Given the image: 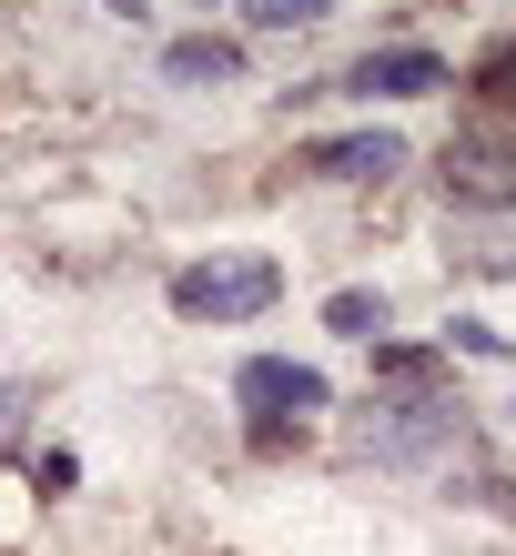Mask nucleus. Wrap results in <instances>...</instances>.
Listing matches in <instances>:
<instances>
[{
	"label": "nucleus",
	"instance_id": "obj_1",
	"mask_svg": "<svg viewBox=\"0 0 516 556\" xmlns=\"http://www.w3.org/2000/svg\"><path fill=\"white\" fill-rule=\"evenodd\" d=\"M284 293V274H274V253H213V264H183L173 274V314H192V324H243V314H264Z\"/></svg>",
	"mask_w": 516,
	"mask_h": 556
},
{
	"label": "nucleus",
	"instance_id": "obj_2",
	"mask_svg": "<svg viewBox=\"0 0 516 556\" xmlns=\"http://www.w3.org/2000/svg\"><path fill=\"white\" fill-rule=\"evenodd\" d=\"M445 192H456V203H506L516 213V112H487L476 132L445 142Z\"/></svg>",
	"mask_w": 516,
	"mask_h": 556
},
{
	"label": "nucleus",
	"instance_id": "obj_3",
	"mask_svg": "<svg viewBox=\"0 0 516 556\" xmlns=\"http://www.w3.org/2000/svg\"><path fill=\"white\" fill-rule=\"evenodd\" d=\"M234 395L253 405V415H325V375H314V365H294V354H253V365L234 375Z\"/></svg>",
	"mask_w": 516,
	"mask_h": 556
},
{
	"label": "nucleus",
	"instance_id": "obj_4",
	"mask_svg": "<svg viewBox=\"0 0 516 556\" xmlns=\"http://www.w3.org/2000/svg\"><path fill=\"white\" fill-rule=\"evenodd\" d=\"M344 91H365V102H375V91H385V102H415V91H445V61L436 51H365V61H354V72H344Z\"/></svg>",
	"mask_w": 516,
	"mask_h": 556
},
{
	"label": "nucleus",
	"instance_id": "obj_5",
	"mask_svg": "<svg viewBox=\"0 0 516 556\" xmlns=\"http://www.w3.org/2000/svg\"><path fill=\"white\" fill-rule=\"evenodd\" d=\"M304 173H325V182H385V173H405V142L395 132H344V142H314Z\"/></svg>",
	"mask_w": 516,
	"mask_h": 556
},
{
	"label": "nucleus",
	"instance_id": "obj_6",
	"mask_svg": "<svg viewBox=\"0 0 516 556\" xmlns=\"http://www.w3.org/2000/svg\"><path fill=\"white\" fill-rule=\"evenodd\" d=\"M445 435V405H375V425H365V445L385 455V466H405V455H426Z\"/></svg>",
	"mask_w": 516,
	"mask_h": 556
},
{
	"label": "nucleus",
	"instance_id": "obj_7",
	"mask_svg": "<svg viewBox=\"0 0 516 556\" xmlns=\"http://www.w3.org/2000/svg\"><path fill=\"white\" fill-rule=\"evenodd\" d=\"M163 72H173V81H234V72H243V51H234V41H213V30H192V41L163 51Z\"/></svg>",
	"mask_w": 516,
	"mask_h": 556
},
{
	"label": "nucleus",
	"instance_id": "obj_8",
	"mask_svg": "<svg viewBox=\"0 0 516 556\" xmlns=\"http://www.w3.org/2000/svg\"><path fill=\"white\" fill-rule=\"evenodd\" d=\"M325 324H335V334H354V344H375V334H385V293H335Z\"/></svg>",
	"mask_w": 516,
	"mask_h": 556
},
{
	"label": "nucleus",
	"instance_id": "obj_9",
	"mask_svg": "<svg viewBox=\"0 0 516 556\" xmlns=\"http://www.w3.org/2000/svg\"><path fill=\"white\" fill-rule=\"evenodd\" d=\"M253 30H294V21H325V0H243Z\"/></svg>",
	"mask_w": 516,
	"mask_h": 556
},
{
	"label": "nucleus",
	"instance_id": "obj_10",
	"mask_svg": "<svg viewBox=\"0 0 516 556\" xmlns=\"http://www.w3.org/2000/svg\"><path fill=\"white\" fill-rule=\"evenodd\" d=\"M385 375H395V384H426L436 365H426V354H415V344H385Z\"/></svg>",
	"mask_w": 516,
	"mask_h": 556
},
{
	"label": "nucleus",
	"instance_id": "obj_11",
	"mask_svg": "<svg viewBox=\"0 0 516 556\" xmlns=\"http://www.w3.org/2000/svg\"><path fill=\"white\" fill-rule=\"evenodd\" d=\"M21 405H30L21 384H0V455H11V435H21Z\"/></svg>",
	"mask_w": 516,
	"mask_h": 556
},
{
	"label": "nucleus",
	"instance_id": "obj_12",
	"mask_svg": "<svg viewBox=\"0 0 516 556\" xmlns=\"http://www.w3.org/2000/svg\"><path fill=\"white\" fill-rule=\"evenodd\" d=\"M487 102H516V51H506L496 72H487Z\"/></svg>",
	"mask_w": 516,
	"mask_h": 556
}]
</instances>
